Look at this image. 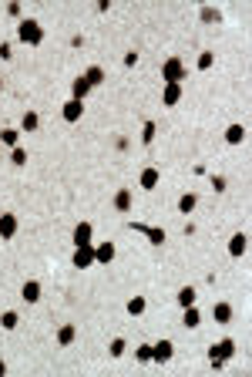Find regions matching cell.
I'll use <instances>...</instances> for the list:
<instances>
[{"label": "cell", "mask_w": 252, "mask_h": 377, "mask_svg": "<svg viewBox=\"0 0 252 377\" xmlns=\"http://www.w3.org/2000/svg\"><path fill=\"white\" fill-rule=\"evenodd\" d=\"M88 81H84V78H78V81H74V84H71V95H74V101H84V95H88Z\"/></svg>", "instance_id": "cell-19"}, {"label": "cell", "mask_w": 252, "mask_h": 377, "mask_svg": "<svg viewBox=\"0 0 252 377\" xmlns=\"http://www.w3.org/2000/svg\"><path fill=\"white\" fill-rule=\"evenodd\" d=\"M195 195H192V192H188V195H182V199H179V209H182V212H185V216H188V212H192V209H195Z\"/></svg>", "instance_id": "cell-26"}, {"label": "cell", "mask_w": 252, "mask_h": 377, "mask_svg": "<svg viewBox=\"0 0 252 377\" xmlns=\"http://www.w3.org/2000/svg\"><path fill=\"white\" fill-rule=\"evenodd\" d=\"M128 313H131V317H141V313H145V297L128 300Z\"/></svg>", "instance_id": "cell-24"}, {"label": "cell", "mask_w": 252, "mask_h": 377, "mask_svg": "<svg viewBox=\"0 0 252 377\" xmlns=\"http://www.w3.org/2000/svg\"><path fill=\"white\" fill-rule=\"evenodd\" d=\"M17 37L34 48V44H41V40H44V31H41V24H37V20H31V17H27V20H20V24H17Z\"/></svg>", "instance_id": "cell-2"}, {"label": "cell", "mask_w": 252, "mask_h": 377, "mask_svg": "<svg viewBox=\"0 0 252 377\" xmlns=\"http://www.w3.org/2000/svg\"><path fill=\"white\" fill-rule=\"evenodd\" d=\"M74 242H78V246L91 242V223H78V226H74Z\"/></svg>", "instance_id": "cell-12"}, {"label": "cell", "mask_w": 252, "mask_h": 377, "mask_svg": "<svg viewBox=\"0 0 252 377\" xmlns=\"http://www.w3.org/2000/svg\"><path fill=\"white\" fill-rule=\"evenodd\" d=\"M17 135H20V131H14V128H4V131H0V142L14 148V145H17Z\"/></svg>", "instance_id": "cell-27"}, {"label": "cell", "mask_w": 252, "mask_h": 377, "mask_svg": "<svg viewBox=\"0 0 252 377\" xmlns=\"http://www.w3.org/2000/svg\"><path fill=\"white\" fill-rule=\"evenodd\" d=\"M71 340H74V327H71V323H64V327H61V330H57V344H71Z\"/></svg>", "instance_id": "cell-22"}, {"label": "cell", "mask_w": 252, "mask_h": 377, "mask_svg": "<svg viewBox=\"0 0 252 377\" xmlns=\"http://www.w3.org/2000/svg\"><path fill=\"white\" fill-rule=\"evenodd\" d=\"M245 249H249V236L245 233H236L232 239H229V253H232V256H242Z\"/></svg>", "instance_id": "cell-7"}, {"label": "cell", "mask_w": 252, "mask_h": 377, "mask_svg": "<svg viewBox=\"0 0 252 377\" xmlns=\"http://www.w3.org/2000/svg\"><path fill=\"white\" fill-rule=\"evenodd\" d=\"M10 162H14V165H24V162H27V152L20 148V145H14V152H10Z\"/></svg>", "instance_id": "cell-29"}, {"label": "cell", "mask_w": 252, "mask_h": 377, "mask_svg": "<svg viewBox=\"0 0 252 377\" xmlns=\"http://www.w3.org/2000/svg\"><path fill=\"white\" fill-rule=\"evenodd\" d=\"M71 263L78 266V270H88V266L94 263V249H91V242H84V246H78V249H74Z\"/></svg>", "instance_id": "cell-4"}, {"label": "cell", "mask_w": 252, "mask_h": 377, "mask_svg": "<svg viewBox=\"0 0 252 377\" xmlns=\"http://www.w3.org/2000/svg\"><path fill=\"white\" fill-rule=\"evenodd\" d=\"M14 233H17V216L4 212V216H0V236H4V239H10Z\"/></svg>", "instance_id": "cell-9"}, {"label": "cell", "mask_w": 252, "mask_h": 377, "mask_svg": "<svg viewBox=\"0 0 252 377\" xmlns=\"http://www.w3.org/2000/svg\"><path fill=\"white\" fill-rule=\"evenodd\" d=\"M135 357H138V361H145V364H148V361H152V347H148V344H141L138 350H135Z\"/></svg>", "instance_id": "cell-33"}, {"label": "cell", "mask_w": 252, "mask_h": 377, "mask_svg": "<svg viewBox=\"0 0 252 377\" xmlns=\"http://www.w3.org/2000/svg\"><path fill=\"white\" fill-rule=\"evenodd\" d=\"M108 353H111V357H121V353H124V340H121V337H114L111 347H108Z\"/></svg>", "instance_id": "cell-30"}, {"label": "cell", "mask_w": 252, "mask_h": 377, "mask_svg": "<svg viewBox=\"0 0 252 377\" xmlns=\"http://www.w3.org/2000/svg\"><path fill=\"white\" fill-rule=\"evenodd\" d=\"M212 61H215V57H212V51H202V54H198V68H202V71H209Z\"/></svg>", "instance_id": "cell-32"}, {"label": "cell", "mask_w": 252, "mask_h": 377, "mask_svg": "<svg viewBox=\"0 0 252 377\" xmlns=\"http://www.w3.org/2000/svg\"><path fill=\"white\" fill-rule=\"evenodd\" d=\"M141 142H145V145L155 142V121H145V128H141Z\"/></svg>", "instance_id": "cell-28"}, {"label": "cell", "mask_w": 252, "mask_h": 377, "mask_svg": "<svg viewBox=\"0 0 252 377\" xmlns=\"http://www.w3.org/2000/svg\"><path fill=\"white\" fill-rule=\"evenodd\" d=\"M94 259H98V263H111V259H114V246H111V242H101V246L94 249Z\"/></svg>", "instance_id": "cell-16"}, {"label": "cell", "mask_w": 252, "mask_h": 377, "mask_svg": "<svg viewBox=\"0 0 252 377\" xmlns=\"http://www.w3.org/2000/svg\"><path fill=\"white\" fill-rule=\"evenodd\" d=\"M0 84H4V81H0Z\"/></svg>", "instance_id": "cell-36"}, {"label": "cell", "mask_w": 252, "mask_h": 377, "mask_svg": "<svg viewBox=\"0 0 252 377\" xmlns=\"http://www.w3.org/2000/svg\"><path fill=\"white\" fill-rule=\"evenodd\" d=\"M179 303L182 306H192V303H195V290H192V286H182L179 290Z\"/></svg>", "instance_id": "cell-23"}, {"label": "cell", "mask_w": 252, "mask_h": 377, "mask_svg": "<svg viewBox=\"0 0 252 377\" xmlns=\"http://www.w3.org/2000/svg\"><path fill=\"white\" fill-rule=\"evenodd\" d=\"M202 20H205V24H219L222 14H219L215 7H202Z\"/></svg>", "instance_id": "cell-25"}, {"label": "cell", "mask_w": 252, "mask_h": 377, "mask_svg": "<svg viewBox=\"0 0 252 377\" xmlns=\"http://www.w3.org/2000/svg\"><path fill=\"white\" fill-rule=\"evenodd\" d=\"M225 142H229V145H242V142H245V128H242V125H229Z\"/></svg>", "instance_id": "cell-13"}, {"label": "cell", "mask_w": 252, "mask_h": 377, "mask_svg": "<svg viewBox=\"0 0 252 377\" xmlns=\"http://www.w3.org/2000/svg\"><path fill=\"white\" fill-rule=\"evenodd\" d=\"M138 182H141V189H155V185H158V169H145Z\"/></svg>", "instance_id": "cell-17"}, {"label": "cell", "mask_w": 252, "mask_h": 377, "mask_svg": "<svg viewBox=\"0 0 252 377\" xmlns=\"http://www.w3.org/2000/svg\"><path fill=\"white\" fill-rule=\"evenodd\" d=\"M37 121H41V118H37V115H34V112H27L20 125H24V131H34V128H37Z\"/></svg>", "instance_id": "cell-31"}, {"label": "cell", "mask_w": 252, "mask_h": 377, "mask_svg": "<svg viewBox=\"0 0 252 377\" xmlns=\"http://www.w3.org/2000/svg\"><path fill=\"white\" fill-rule=\"evenodd\" d=\"M212 317H215L219 323H229V320H232V306H229V303H215V306H212Z\"/></svg>", "instance_id": "cell-14"}, {"label": "cell", "mask_w": 252, "mask_h": 377, "mask_svg": "<svg viewBox=\"0 0 252 377\" xmlns=\"http://www.w3.org/2000/svg\"><path fill=\"white\" fill-rule=\"evenodd\" d=\"M131 229H135V233H145L155 246H162V242H165V229H155V226H145V223H131Z\"/></svg>", "instance_id": "cell-6"}, {"label": "cell", "mask_w": 252, "mask_h": 377, "mask_svg": "<svg viewBox=\"0 0 252 377\" xmlns=\"http://www.w3.org/2000/svg\"><path fill=\"white\" fill-rule=\"evenodd\" d=\"M0 57H4V61H10V44H0Z\"/></svg>", "instance_id": "cell-34"}, {"label": "cell", "mask_w": 252, "mask_h": 377, "mask_svg": "<svg viewBox=\"0 0 252 377\" xmlns=\"http://www.w3.org/2000/svg\"><path fill=\"white\" fill-rule=\"evenodd\" d=\"M236 357V340L232 337H225V340H219V344H212V350H209V361H212V367L219 370L225 361H232Z\"/></svg>", "instance_id": "cell-1"}, {"label": "cell", "mask_w": 252, "mask_h": 377, "mask_svg": "<svg viewBox=\"0 0 252 377\" xmlns=\"http://www.w3.org/2000/svg\"><path fill=\"white\" fill-rule=\"evenodd\" d=\"M20 297H24L27 303H37V300H41V283H37V280H27L24 290H20Z\"/></svg>", "instance_id": "cell-8"}, {"label": "cell", "mask_w": 252, "mask_h": 377, "mask_svg": "<svg viewBox=\"0 0 252 377\" xmlns=\"http://www.w3.org/2000/svg\"><path fill=\"white\" fill-rule=\"evenodd\" d=\"M114 209H121V212L131 209V189H121V192L114 195Z\"/></svg>", "instance_id": "cell-18"}, {"label": "cell", "mask_w": 252, "mask_h": 377, "mask_svg": "<svg viewBox=\"0 0 252 377\" xmlns=\"http://www.w3.org/2000/svg\"><path fill=\"white\" fill-rule=\"evenodd\" d=\"M4 374H7V364H4V361H0V377H4Z\"/></svg>", "instance_id": "cell-35"}, {"label": "cell", "mask_w": 252, "mask_h": 377, "mask_svg": "<svg viewBox=\"0 0 252 377\" xmlns=\"http://www.w3.org/2000/svg\"><path fill=\"white\" fill-rule=\"evenodd\" d=\"M198 320H202V317H198L195 303H192V306H185V317H182V323H185V327H198Z\"/></svg>", "instance_id": "cell-20"}, {"label": "cell", "mask_w": 252, "mask_h": 377, "mask_svg": "<svg viewBox=\"0 0 252 377\" xmlns=\"http://www.w3.org/2000/svg\"><path fill=\"white\" fill-rule=\"evenodd\" d=\"M182 71H185V68H182L179 57H168V61H165V68H162L165 84H179V81H182Z\"/></svg>", "instance_id": "cell-3"}, {"label": "cell", "mask_w": 252, "mask_h": 377, "mask_svg": "<svg viewBox=\"0 0 252 377\" xmlns=\"http://www.w3.org/2000/svg\"><path fill=\"white\" fill-rule=\"evenodd\" d=\"M162 101L168 104V108H171V104H179V101H182V84H165V91H162Z\"/></svg>", "instance_id": "cell-10"}, {"label": "cell", "mask_w": 252, "mask_h": 377, "mask_svg": "<svg viewBox=\"0 0 252 377\" xmlns=\"http://www.w3.org/2000/svg\"><path fill=\"white\" fill-rule=\"evenodd\" d=\"M81 78L88 81V88H94V84H101V81H105V71H101V68L94 64V68H88V71H84Z\"/></svg>", "instance_id": "cell-15"}, {"label": "cell", "mask_w": 252, "mask_h": 377, "mask_svg": "<svg viewBox=\"0 0 252 377\" xmlns=\"http://www.w3.org/2000/svg\"><path fill=\"white\" fill-rule=\"evenodd\" d=\"M17 323H20V317H17V313H14V310H7V313H0V327H4V330H14V327H17Z\"/></svg>", "instance_id": "cell-21"}, {"label": "cell", "mask_w": 252, "mask_h": 377, "mask_svg": "<svg viewBox=\"0 0 252 377\" xmlns=\"http://www.w3.org/2000/svg\"><path fill=\"white\" fill-rule=\"evenodd\" d=\"M81 112H84V101H74V98H71V101L64 104V121H78Z\"/></svg>", "instance_id": "cell-11"}, {"label": "cell", "mask_w": 252, "mask_h": 377, "mask_svg": "<svg viewBox=\"0 0 252 377\" xmlns=\"http://www.w3.org/2000/svg\"><path fill=\"white\" fill-rule=\"evenodd\" d=\"M171 353H175V344H171V340H158V344L152 347V361L165 364V361H171Z\"/></svg>", "instance_id": "cell-5"}]
</instances>
